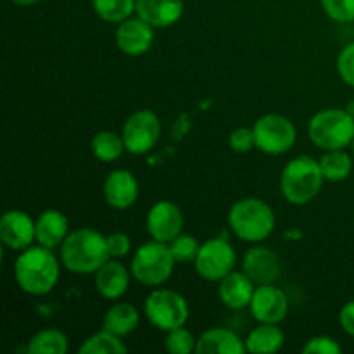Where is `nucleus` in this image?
<instances>
[{"label": "nucleus", "instance_id": "1", "mask_svg": "<svg viewBox=\"0 0 354 354\" xmlns=\"http://www.w3.org/2000/svg\"><path fill=\"white\" fill-rule=\"evenodd\" d=\"M111 258L107 237L93 228L69 232L61 244V261L76 275L95 273Z\"/></svg>", "mask_w": 354, "mask_h": 354}, {"label": "nucleus", "instance_id": "2", "mask_svg": "<svg viewBox=\"0 0 354 354\" xmlns=\"http://www.w3.org/2000/svg\"><path fill=\"white\" fill-rule=\"evenodd\" d=\"M14 277L21 289L31 296L48 294L59 280V261L45 245L28 248L14 265Z\"/></svg>", "mask_w": 354, "mask_h": 354}, {"label": "nucleus", "instance_id": "3", "mask_svg": "<svg viewBox=\"0 0 354 354\" xmlns=\"http://www.w3.org/2000/svg\"><path fill=\"white\" fill-rule=\"evenodd\" d=\"M324 171L320 161L310 156H299L287 162L280 176V189L290 204L303 206L318 196L324 185Z\"/></svg>", "mask_w": 354, "mask_h": 354}, {"label": "nucleus", "instance_id": "4", "mask_svg": "<svg viewBox=\"0 0 354 354\" xmlns=\"http://www.w3.org/2000/svg\"><path fill=\"white\" fill-rule=\"evenodd\" d=\"M232 232L245 242H261L270 237L275 228L273 209L261 199L248 197L232 206L228 213Z\"/></svg>", "mask_w": 354, "mask_h": 354}, {"label": "nucleus", "instance_id": "5", "mask_svg": "<svg viewBox=\"0 0 354 354\" xmlns=\"http://www.w3.org/2000/svg\"><path fill=\"white\" fill-rule=\"evenodd\" d=\"M311 142L324 151H339L354 140V120L346 109H324L308 127Z\"/></svg>", "mask_w": 354, "mask_h": 354}, {"label": "nucleus", "instance_id": "6", "mask_svg": "<svg viewBox=\"0 0 354 354\" xmlns=\"http://www.w3.org/2000/svg\"><path fill=\"white\" fill-rule=\"evenodd\" d=\"M175 263L169 245L166 242L152 239L151 242L140 245L135 252L133 259H131V275L142 286H161L171 277Z\"/></svg>", "mask_w": 354, "mask_h": 354}, {"label": "nucleus", "instance_id": "7", "mask_svg": "<svg viewBox=\"0 0 354 354\" xmlns=\"http://www.w3.org/2000/svg\"><path fill=\"white\" fill-rule=\"evenodd\" d=\"M144 310L147 320L165 332L183 327L189 320V304L185 297L169 289H158L149 294Z\"/></svg>", "mask_w": 354, "mask_h": 354}, {"label": "nucleus", "instance_id": "8", "mask_svg": "<svg viewBox=\"0 0 354 354\" xmlns=\"http://www.w3.org/2000/svg\"><path fill=\"white\" fill-rule=\"evenodd\" d=\"M256 147L270 156H280L294 147L297 138L296 127L282 114H265L252 127Z\"/></svg>", "mask_w": 354, "mask_h": 354}, {"label": "nucleus", "instance_id": "9", "mask_svg": "<svg viewBox=\"0 0 354 354\" xmlns=\"http://www.w3.org/2000/svg\"><path fill=\"white\" fill-rule=\"evenodd\" d=\"M235 261H237V256L230 242L223 237H216L201 244L194 263H196L197 273L203 279L220 282L228 273L234 272Z\"/></svg>", "mask_w": 354, "mask_h": 354}, {"label": "nucleus", "instance_id": "10", "mask_svg": "<svg viewBox=\"0 0 354 354\" xmlns=\"http://www.w3.org/2000/svg\"><path fill=\"white\" fill-rule=\"evenodd\" d=\"M161 123L152 111L142 109L131 114L123 127L124 147L131 154H147L159 140Z\"/></svg>", "mask_w": 354, "mask_h": 354}, {"label": "nucleus", "instance_id": "11", "mask_svg": "<svg viewBox=\"0 0 354 354\" xmlns=\"http://www.w3.org/2000/svg\"><path fill=\"white\" fill-rule=\"evenodd\" d=\"M147 232L154 241L169 242L182 234L183 214L176 204L169 201H158L147 213Z\"/></svg>", "mask_w": 354, "mask_h": 354}, {"label": "nucleus", "instance_id": "12", "mask_svg": "<svg viewBox=\"0 0 354 354\" xmlns=\"http://www.w3.org/2000/svg\"><path fill=\"white\" fill-rule=\"evenodd\" d=\"M249 306L259 324H280L289 311V297L273 283H265L254 290Z\"/></svg>", "mask_w": 354, "mask_h": 354}, {"label": "nucleus", "instance_id": "13", "mask_svg": "<svg viewBox=\"0 0 354 354\" xmlns=\"http://www.w3.org/2000/svg\"><path fill=\"white\" fill-rule=\"evenodd\" d=\"M37 239V225L30 214L19 209H10L0 220V241L3 248L24 251Z\"/></svg>", "mask_w": 354, "mask_h": 354}, {"label": "nucleus", "instance_id": "14", "mask_svg": "<svg viewBox=\"0 0 354 354\" xmlns=\"http://www.w3.org/2000/svg\"><path fill=\"white\" fill-rule=\"evenodd\" d=\"M154 44V26L145 23L142 17H135L120 23L116 31V45L123 54L142 55Z\"/></svg>", "mask_w": 354, "mask_h": 354}, {"label": "nucleus", "instance_id": "15", "mask_svg": "<svg viewBox=\"0 0 354 354\" xmlns=\"http://www.w3.org/2000/svg\"><path fill=\"white\" fill-rule=\"evenodd\" d=\"M244 273L256 283V286H265L273 283L280 277L282 265L279 261V256L268 248H252L244 256Z\"/></svg>", "mask_w": 354, "mask_h": 354}, {"label": "nucleus", "instance_id": "16", "mask_svg": "<svg viewBox=\"0 0 354 354\" xmlns=\"http://www.w3.org/2000/svg\"><path fill=\"white\" fill-rule=\"evenodd\" d=\"M104 199L114 209H128L138 199V182L128 169H116L104 182Z\"/></svg>", "mask_w": 354, "mask_h": 354}, {"label": "nucleus", "instance_id": "17", "mask_svg": "<svg viewBox=\"0 0 354 354\" xmlns=\"http://www.w3.org/2000/svg\"><path fill=\"white\" fill-rule=\"evenodd\" d=\"M135 12L154 28L173 26L183 14V0H137Z\"/></svg>", "mask_w": 354, "mask_h": 354}, {"label": "nucleus", "instance_id": "18", "mask_svg": "<svg viewBox=\"0 0 354 354\" xmlns=\"http://www.w3.org/2000/svg\"><path fill=\"white\" fill-rule=\"evenodd\" d=\"M254 282L245 273L232 272L220 280L218 294L225 306L232 310H242L249 306L254 296Z\"/></svg>", "mask_w": 354, "mask_h": 354}, {"label": "nucleus", "instance_id": "19", "mask_svg": "<svg viewBox=\"0 0 354 354\" xmlns=\"http://www.w3.org/2000/svg\"><path fill=\"white\" fill-rule=\"evenodd\" d=\"M130 286V273L120 261L107 259L95 272V287L106 299H118L123 296Z\"/></svg>", "mask_w": 354, "mask_h": 354}, {"label": "nucleus", "instance_id": "20", "mask_svg": "<svg viewBox=\"0 0 354 354\" xmlns=\"http://www.w3.org/2000/svg\"><path fill=\"white\" fill-rule=\"evenodd\" d=\"M196 351L199 354H244L245 341L228 328L214 327L197 339Z\"/></svg>", "mask_w": 354, "mask_h": 354}, {"label": "nucleus", "instance_id": "21", "mask_svg": "<svg viewBox=\"0 0 354 354\" xmlns=\"http://www.w3.org/2000/svg\"><path fill=\"white\" fill-rule=\"evenodd\" d=\"M37 225V241L38 244L45 245L48 249H54L55 245H61L64 239L69 235L68 218L57 209H47L38 216L35 221Z\"/></svg>", "mask_w": 354, "mask_h": 354}, {"label": "nucleus", "instance_id": "22", "mask_svg": "<svg viewBox=\"0 0 354 354\" xmlns=\"http://www.w3.org/2000/svg\"><path fill=\"white\" fill-rule=\"evenodd\" d=\"M138 322H140V317H138L137 308L128 303H118L104 315L102 328L118 337H123L138 327Z\"/></svg>", "mask_w": 354, "mask_h": 354}, {"label": "nucleus", "instance_id": "23", "mask_svg": "<svg viewBox=\"0 0 354 354\" xmlns=\"http://www.w3.org/2000/svg\"><path fill=\"white\" fill-rule=\"evenodd\" d=\"M286 335L277 327V324H261L245 339V348L249 353L270 354L282 349Z\"/></svg>", "mask_w": 354, "mask_h": 354}, {"label": "nucleus", "instance_id": "24", "mask_svg": "<svg viewBox=\"0 0 354 354\" xmlns=\"http://www.w3.org/2000/svg\"><path fill=\"white\" fill-rule=\"evenodd\" d=\"M26 351L31 354H64L68 351V337L61 330L47 328L31 337Z\"/></svg>", "mask_w": 354, "mask_h": 354}, {"label": "nucleus", "instance_id": "25", "mask_svg": "<svg viewBox=\"0 0 354 354\" xmlns=\"http://www.w3.org/2000/svg\"><path fill=\"white\" fill-rule=\"evenodd\" d=\"M124 140L114 131H99L92 138V152L99 161L111 162L121 158L124 151Z\"/></svg>", "mask_w": 354, "mask_h": 354}, {"label": "nucleus", "instance_id": "26", "mask_svg": "<svg viewBox=\"0 0 354 354\" xmlns=\"http://www.w3.org/2000/svg\"><path fill=\"white\" fill-rule=\"evenodd\" d=\"M127 346L118 335L104 330L99 334H93L80 346V354H123L127 353Z\"/></svg>", "mask_w": 354, "mask_h": 354}, {"label": "nucleus", "instance_id": "27", "mask_svg": "<svg viewBox=\"0 0 354 354\" xmlns=\"http://www.w3.org/2000/svg\"><path fill=\"white\" fill-rule=\"evenodd\" d=\"M320 166L325 180H328V182H342V180L351 175L353 161L349 154L339 149V151H327V154L320 159Z\"/></svg>", "mask_w": 354, "mask_h": 354}, {"label": "nucleus", "instance_id": "28", "mask_svg": "<svg viewBox=\"0 0 354 354\" xmlns=\"http://www.w3.org/2000/svg\"><path fill=\"white\" fill-rule=\"evenodd\" d=\"M93 10L107 23H123L135 12L137 0H92Z\"/></svg>", "mask_w": 354, "mask_h": 354}, {"label": "nucleus", "instance_id": "29", "mask_svg": "<svg viewBox=\"0 0 354 354\" xmlns=\"http://www.w3.org/2000/svg\"><path fill=\"white\" fill-rule=\"evenodd\" d=\"M169 249H171V254L176 263H190L196 261L201 244L192 235L180 234L178 237L169 242Z\"/></svg>", "mask_w": 354, "mask_h": 354}, {"label": "nucleus", "instance_id": "30", "mask_svg": "<svg viewBox=\"0 0 354 354\" xmlns=\"http://www.w3.org/2000/svg\"><path fill=\"white\" fill-rule=\"evenodd\" d=\"M197 341L187 328L178 327L168 332V337L165 341L166 351L171 354H190L196 351Z\"/></svg>", "mask_w": 354, "mask_h": 354}, {"label": "nucleus", "instance_id": "31", "mask_svg": "<svg viewBox=\"0 0 354 354\" xmlns=\"http://www.w3.org/2000/svg\"><path fill=\"white\" fill-rule=\"evenodd\" d=\"M325 14L337 23L354 21V0H322Z\"/></svg>", "mask_w": 354, "mask_h": 354}, {"label": "nucleus", "instance_id": "32", "mask_svg": "<svg viewBox=\"0 0 354 354\" xmlns=\"http://www.w3.org/2000/svg\"><path fill=\"white\" fill-rule=\"evenodd\" d=\"M337 71L342 82L354 88V41L346 45L337 57Z\"/></svg>", "mask_w": 354, "mask_h": 354}, {"label": "nucleus", "instance_id": "33", "mask_svg": "<svg viewBox=\"0 0 354 354\" xmlns=\"http://www.w3.org/2000/svg\"><path fill=\"white\" fill-rule=\"evenodd\" d=\"M228 144H230L232 151L235 152H249L251 149L256 147V140H254V131L252 128H237L230 133V138H228Z\"/></svg>", "mask_w": 354, "mask_h": 354}, {"label": "nucleus", "instance_id": "34", "mask_svg": "<svg viewBox=\"0 0 354 354\" xmlns=\"http://www.w3.org/2000/svg\"><path fill=\"white\" fill-rule=\"evenodd\" d=\"M303 353L306 354H339L341 353V346L337 341L327 335H318L308 341V344L303 348Z\"/></svg>", "mask_w": 354, "mask_h": 354}, {"label": "nucleus", "instance_id": "35", "mask_svg": "<svg viewBox=\"0 0 354 354\" xmlns=\"http://www.w3.org/2000/svg\"><path fill=\"white\" fill-rule=\"evenodd\" d=\"M107 248H109L111 258H123L130 252L131 241L127 234H121V232H114L107 237Z\"/></svg>", "mask_w": 354, "mask_h": 354}, {"label": "nucleus", "instance_id": "36", "mask_svg": "<svg viewBox=\"0 0 354 354\" xmlns=\"http://www.w3.org/2000/svg\"><path fill=\"white\" fill-rule=\"evenodd\" d=\"M339 322H341V327L344 328L346 334L354 337V299L342 306L341 313H339Z\"/></svg>", "mask_w": 354, "mask_h": 354}, {"label": "nucleus", "instance_id": "37", "mask_svg": "<svg viewBox=\"0 0 354 354\" xmlns=\"http://www.w3.org/2000/svg\"><path fill=\"white\" fill-rule=\"evenodd\" d=\"M10 2L17 3V6H33V3H37L38 0H10Z\"/></svg>", "mask_w": 354, "mask_h": 354}, {"label": "nucleus", "instance_id": "38", "mask_svg": "<svg viewBox=\"0 0 354 354\" xmlns=\"http://www.w3.org/2000/svg\"><path fill=\"white\" fill-rule=\"evenodd\" d=\"M346 111H348L349 116H351L353 120H354V100H351V102H349L348 106H346Z\"/></svg>", "mask_w": 354, "mask_h": 354}, {"label": "nucleus", "instance_id": "39", "mask_svg": "<svg viewBox=\"0 0 354 354\" xmlns=\"http://www.w3.org/2000/svg\"><path fill=\"white\" fill-rule=\"evenodd\" d=\"M353 152H354V140H353Z\"/></svg>", "mask_w": 354, "mask_h": 354}]
</instances>
